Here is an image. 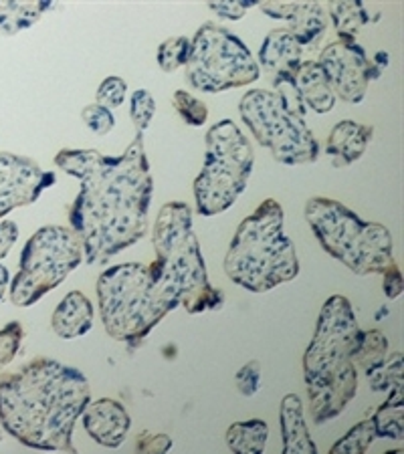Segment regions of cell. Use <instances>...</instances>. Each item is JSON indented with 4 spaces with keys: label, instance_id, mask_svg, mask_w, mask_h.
Wrapping results in <instances>:
<instances>
[{
    "label": "cell",
    "instance_id": "obj_36",
    "mask_svg": "<svg viewBox=\"0 0 404 454\" xmlns=\"http://www.w3.org/2000/svg\"><path fill=\"white\" fill-rule=\"evenodd\" d=\"M259 6V0H223V3H209V9L220 19L241 20L249 9Z\"/></svg>",
    "mask_w": 404,
    "mask_h": 454
},
{
    "label": "cell",
    "instance_id": "obj_34",
    "mask_svg": "<svg viewBox=\"0 0 404 454\" xmlns=\"http://www.w3.org/2000/svg\"><path fill=\"white\" fill-rule=\"evenodd\" d=\"M234 384H237L242 396H247V398L255 396L257 390H259V386H261V364L255 360L247 362L239 370L237 376H234Z\"/></svg>",
    "mask_w": 404,
    "mask_h": 454
},
{
    "label": "cell",
    "instance_id": "obj_23",
    "mask_svg": "<svg viewBox=\"0 0 404 454\" xmlns=\"http://www.w3.org/2000/svg\"><path fill=\"white\" fill-rule=\"evenodd\" d=\"M51 9H53L51 0H41V3H4L0 0V31L4 35H17L33 27Z\"/></svg>",
    "mask_w": 404,
    "mask_h": 454
},
{
    "label": "cell",
    "instance_id": "obj_16",
    "mask_svg": "<svg viewBox=\"0 0 404 454\" xmlns=\"http://www.w3.org/2000/svg\"><path fill=\"white\" fill-rule=\"evenodd\" d=\"M374 137V128L344 120L336 123L332 134L328 137L326 153L336 168L354 164L368 150Z\"/></svg>",
    "mask_w": 404,
    "mask_h": 454
},
{
    "label": "cell",
    "instance_id": "obj_18",
    "mask_svg": "<svg viewBox=\"0 0 404 454\" xmlns=\"http://www.w3.org/2000/svg\"><path fill=\"white\" fill-rule=\"evenodd\" d=\"M301 57H304V49L289 31H283V28L271 31L259 51V61L271 73V77L296 75L299 65L304 63Z\"/></svg>",
    "mask_w": 404,
    "mask_h": 454
},
{
    "label": "cell",
    "instance_id": "obj_32",
    "mask_svg": "<svg viewBox=\"0 0 404 454\" xmlns=\"http://www.w3.org/2000/svg\"><path fill=\"white\" fill-rule=\"evenodd\" d=\"M23 338L25 329L19 321H11L9 325L0 329V368H4L6 364H11L14 360V356L19 354Z\"/></svg>",
    "mask_w": 404,
    "mask_h": 454
},
{
    "label": "cell",
    "instance_id": "obj_29",
    "mask_svg": "<svg viewBox=\"0 0 404 454\" xmlns=\"http://www.w3.org/2000/svg\"><path fill=\"white\" fill-rule=\"evenodd\" d=\"M172 104H174L176 112H178V115L182 117V121L188 123V126L201 128L207 123V120H209L207 104L201 99H196L194 95H190L188 91H185V90L174 91Z\"/></svg>",
    "mask_w": 404,
    "mask_h": 454
},
{
    "label": "cell",
    "instance_id": "obj_3",
    "mask_svg": "<svg viewBox=\"0 0 404 454\" xmlns=\"http://www.w3.org/2000/svg\"><path fill=\"white\" fill-rule=\"evenodd\" d=\"M362 335L346 297L332 295L323 303L312 343L304 354V380L315 424L337 419L354 400V356Z\"/></svg>",
    "mask_w": 404,
    "mask_h": 454
},
{
    "label": "cell",
    "instance_id": "obj_40",
    "mask_svg": "<svg viewBox=\"0 0 404 454\" xmlns=\"http://www.w3.org/2000/svg\"><path fill=\"white\" fill-rule=\"evenodd\" d=\"M384 454H404L402 449H392V450H386Z\"/></svg>",
    "mask_w": 404,
    "mask_h": 454
},
{
    "label": "cell",
    "instance_id": "obj_10",
    "mask_svg": "<svg viewBox=\"0 0 404 454\" xmlns=\"http://www.w3.org/2000/svg\"><path fill=\"white\" fill-rule=\"evenodd\" d=\"M261 71L251 51L225 27L204 23L190 41L186 82L198 91L220 93L259 79Z\"/></svg>",
    "mask_w": 404,
    "mask_h": 454
},
{
    "label": "cell",
    "instance_id": "obj_27",
    "mask_svg": "<svg viewBox=\"0 0 404 454\" xmlns=\"http://www.w3.org/2000/svg\"><path fill=\"white\" fill-rule=\"evenodd\" d=\"M402 373H404V362L402 351H396L392 356H386L378 368L366 373L368 376L370 387L374 392H388L394 386H402Z\"/></svg>",
    "mask_w": 404,
    "mask_h": 454
},
{
    "label": "cell",
    "instance_id": "obj_14",
    "mask_svg": "<svg viewBox=\"0 0 404 454\" xmlns=\"http://www.w3.org/2000/svg\"><path fill=\"white\" fill-rule=\"evenodd\" d=\"M259 9L271 19L285 20L301 49L318 47L328 28L326 11L320 3H259Z\"/></svg>",
    "mask_w": 404,
    "mask_h": 454
},
{
    "label": "cell",
    "instance_id": "obj_24",
    "mask_svg": "<svg viewBox=\"0 0 404 454\" xmlns=\"http://www.w3.org/2000/svg\"><path fill=\"white\" fill-rule=\"evenodd\" d=\"M329 12H332L336 33L344 43H354L360 28L368 23V12L360 0L329 4Z\"/></svg>",
    "mask_w": 404,
    "mask_h": 454
},
{
    "label": "cell",
    "instance_id": "obj_20",
    "mask_svg": "<svg viewBox=\"0 0 404 454\" xmlns=\"http://www.w3.org/2000/svg\"><path fill=\"white\" fill-rule=\"evenodd\" d=\"M296 85L305 109L310 107L315 114H328L336 106V95L328 83V77L320 63L304 61L296 73Z\"/></svg>",
    "mask_w": 404,
    "mask_h": 454
},
{
    "label": "cell",
    "instance_id": "obj_5",
    "mask_svg": "<svg viewBox=\"0 0 404 454\" xmlns=\"http://www.w3.org/2000/svg\"><path fill=\"white\" fill-rule=\"evenodd\" d=\"M225 273L251 293H267L299 275L296 247L285 234V212L275 199L263 200L234 231Z\"/></svg>",
    "mask_w": 404,
    "mask_h": 454
},
{
    "label": "cell",
    "instance_id": "obj_35",
    "mask_svg": "<svg viewBox=\"0 0 404 454\" xmlns=\"http://www.w3.org/2000/svg\"><path fill=\"white\" fill-rule=\"evenodd\" d=\"M174 441L168 434H154L150 430L139 432L136 452L138 454H168L172 450Z\"/></svg>",
    "mask_w": 404,
    "mask_h": 454
},
{
    "label": "cell",
    "instance_id": "obj_37",
    "mask_svg": "<svg viewBox=\"0 0 404 454\" xmlns=\"http://www.w3.org/2000/svg\"><path fill=\"white\" fill-rule=\"evenodd\" d=\"M384 279H382V289H384L388 299H396L402 295L404 289V279H402V270L396 262H391L384 270H382Z\"/></svg>",
    "mask_w": 404,
    "mask_h": 454
},
{
    "label": "cell",
    "instance_id": "obj_1",
    "mask_svg": "<svg viewBox=\"0 0 404 454\" xmlns=\"http://www.w3.org/2000/svg\"><path fill=\"white\" fill-rule=\"evenodd\" d=\"M55 164L81 180L69 224L83 247L85 262L104 265L146 237L154 180L144 134H136L122 156L65 148Z\"/></svg>",
    "mask_w": 404,
    "mask_h": 454
},
{
    "label": "cell",
    "instance_id": "obj_31",
    "mask_svg": "<svg viewBox=\"0 0 404 454\" xmlns=\"http://www.w3.org/2000/svg\"><path fill=\"white\" fill-rule=\"evenodd\" d=\"M128 95V83L122 77H106L98 87V106L112 112L115 107H122Z\"/></svg>",
    "mask_w": 404,
    "mask_h": 454
},
{
    "label": "cell",
    "instance_id": "obj_26",
    "mask_svg": "<svg viewBox=\"0 0 404 454\" xmlns=\"http://www.w3.org/2000/svg\"><path fill=\"white\" fill-rule=\"evenodd\" d=\"M376 438V428H374L372 419H364L354 428H350L340 441L332 444L329 454H366Z\"/></svg>",
    "mask_w": 404,
    "mask_h": 454
},
{
    "label": "cell",
    "instance_id": "obj_13",
    "mask_svg": "<svg viewBox=\"0 0 404 454\" xmlns=\"http://www.w3.org/2000/svg\"><path fill=\"white\" fill-rule=\"evenodd\" d=\"M55 182V174L43 170L35 160L0 152V218L36 202Z\"/></svg>",
    "mask_w": 404,
    "mask_h": 454
},
{
    "label": "cell",
    "instance_id": "obj_25",
    "mask_svg": "<svg viewBox=\"0 0 404 454\" xmlns=\"http://www.w3.org/2000/svg\"><path fill=\"white\" fill-rule=\"evenodd\" d=\"M388 356V338L380 329H370V332H364L362 341H360V348L354 356V365H360L364 373L372 372L374 368L386 360Z\"/></svg>",
    "mask_w": 404,
    "mask_h": 454
},
{
    "label": "cell",
    "instance_id": "obj_39",
    "mask_svg": "<svg viewBox=\"0 0 404 454\" xmlns=\"http://www.w3.org/2000/svg\"><path fill=\"white\" fill-rule=\"evenodd\" d=\"M9 269H6L3 262H0V299L4 297L6 287H9Z\"/></svg>",
    "mask_w": 404,
    "mask_h": 454
},
{
    "label": "cell",
    "instance_id": "obj_21",
    "mask_svg": "<svg viewBox=\"0 0 404 454\" xmlns=\"http://www.w3.org/2000/svg\"><path fill=\"white\" fill-rule=\"evenodd\" d=\"M225 441L233 454H265L269 427L261 419L237 422L226 430Z\"/></svg>",
    "mask_w": 404,
    "mask_h": 454
},
{
    "label": "cell",
    "instance_id": "obj_2",
    "mask_svg": "<svg viewBox=\"0 0 404 454\" xmlns=\"http://www.w3.org/2000/svg\"><path fill=\"white\" fill-rule=\"evenodd\" d=\"M90 402L91 387L83 373L49 357H36L0 378V422L35 450L77 454L73 430Z\"/></svg>",
    "mask_w": 404,
    "mask_h": 454
},
{
    "label": "cell",
    "instance_id": "obj_22",
    "mask_svg": "<svg viewBox=\"0 0 404 454\" xmlns=\"http://www.w3.org/2000/svg\"><path fill=\"white\" fill-rule=\"evenodd\" d=\"M388 398L384 400L372 416L376 436L388 438V441H402L404 438V392L402 386H394L388 390Z\"/></svg>",
    "mask_w": 404,
    "mask_h": 454
},
{
    "label": "cell",
    "instance_id": "obj_33",
    "mask_svg": "<svg viewBox=\"0 0 404 454\" xmlns=\"http://www.w3.org/2000/svg\"><path fill=\"white\" fill-rule=\"evenodd\" d=\"M81 120H83L85 126L98 136H107L109 131L115 128L114 114L109 112V109L98 106V104H91V106L83 107V112H81Z\"/></svg>",
    "mask_w": 404,
    "mask_h": 454
},
{
    "label": "cell",
    "instance_id": "obj_15",
    "mask_svg": "<svg viewBox=\"0 0 404 454\" xmlns=\"http://www.w3.org/2000/svg\"><path fill=\"white\" fill-rule=\"evenodd\" d=\"M81 420H83L87 434L106 449H120L126 442L131 428V419L126 406L112 398L90 402V406L81 414Z\"/></svg>",
    "mask_w": 404,
    "mask_h": 454
},
{
    "label": "cell",
    "instance_id": "obj_19",
    "mask_svg": "<svg viewBox=\"0 0 404 454\" xmlns=\"http://www.w3.org/2000/svg\"><path fill=\"white\" fill-rule=\"evenodd\" d=\"M93 313L90 299L81 291H71L57 305L53 317H51V325L61 340H75L91 332Z\"/></svg>",
    "mask_w": 404,
    "mask_h": 454
},
{
    "label": "cell",
    "instance_id": "obj_9",
    "mask_svg": "<svg viewBox=\"0 0 404 454\" xmlns=\"http://www.w3.org/2000/svg\"><path fill=\"white\" fill-rule=\"evenodd\" d=\"M83 261V247L67 226H43L20 253L19 273L11 283V301L31 307L57 289Z\"/></svg>",
    "mask_w": 404,
    "mask_h": 454
},
{
    "label": "cell",
    "instance_id": "obj_6",
    "mask_svg": "<svg viewBox=\"0 0 404 454\" xmlns=\"http://www.w3.org/2000/svg\"><path fill=\"white\" fill-rule=\"evenodd\" d=\"M101 321L109 338L136 348L180 303L154 279L150 265L123 262L98 279Z\"/></svg>",
    "mask_w": 404,
    "mask_h": 454
},
{
    "label": "cell",
    "instance_id": "obj_8",
    "mask_svg": "<svg viewBox=\"0 0 404 454\" xmlns=\"http://www.w3.org/2000/svg\"><path fill=\"white\" fill-rule=\"evenodd\" d=\"M255 152L251 142L231 120H223L207 131L202 170L194 180L196 210L217 216L237 202L251 178Z\"/></svg>",
    "mask_w": 404,
    "mask_h": 454
},
{
    "label": "cell",
    "instance_id": "obj_4",
    "mask_svg": "<svg viewBox=\"0 0 404 454\" xmlns=\"http://www.w3.org/2000/svg\"><path fill=\"white\" fill-rule=\"evenodd\" d=\"M152 245L156 253V261L150 262L154 279L190 315L223 307L225 295L209 281L188 204L168 202L160 208Z\"/></svg>",
    "mask_w": 404,
    "mask_h": 454
},
{
    "label": "cell",
    "instance_id": "obj_38",
    "mask_svg": "<svg viewBox=\"0 0 404 454\" xmlns=\"http://www.w3.org/2000/svg\"><path fill=\"white\" fill-rule=\"evenodd\" d=\"M17 239H19L17 224L12 221L0 223V261L11 253V248L14 243H17Z\"/></svg>",
    "mask_w": 404,
    "mask_h": 454
},
{
    "label": "cell",
    "instance_id": "obj_11",
    "mask_svg": "<svg viewBox=\"0 0 404 454\" xmlns=\"http://www.w3.org/2000/svg\"><path fill=\"white\" fill-rule=\"evenodd\" d=\"M239 112L255 140L269 148L279 164L299 166L320 158V142L301 117L293 115L273 91L251 90L242 95Z\"/></svg>",
    "mask_w": 404,
    "mask_h": 454
},
{
    "label": "cell",
    "instance_id": "obj_12",
    "mask_svg": "<svg viewBox=\"0 0 404 454\" xmlns=\"http://www.w3.org/2000/svg\"><path fill=\"white\" fill-rule=\"evenodd\" d=\"M318 63L326 73L334 95L346 104H362L370 82L380 79L384 73L388 53L378 51L374 59H368L364 47H360L356 41H336L321 51Z\"/></svg>",
    "mask_w": 404,
    "mask_h": 454
},
{
    "label": "cell",
    "instance_id": "obj_28",
    "mask_svg": "<svg viewBox=\"0 0 404 454\" xmlns=\"http://www.w3.org/2000/svg\"><path fill=\"white\" fill-rule=\"evenodd\" d=\"M190 57V39L186 36H172L158 47L156 61L164 73H174L178 67H185Z\"/></svg>",
    "mask_w": 404,
    "mask_h": 454
},
{
    "label": "cell",
    "instance_id": "obj_17",
    "mask_svg": "<svg viewBox=\"0 0 404 454\" xmlns=\"http://www.w3.org/2000/svg\"><path fill=\"white\" fill-rule=\"evenodd\" d=\"M279 427H281V454H318L310 428L305 424L304 404L297 394H288L281 400V410H279Z\"/></svg>",
    "mask_w": 404,
    "mask_h": 454
},
{
    "label": "cell",
    "instance_id": "obj_7",
    "mask_svg": "<svg viewBox=\"0 0 404 454\" xmlns=\"http://www.w3.org/2000/svg\"><path fill=\"white\" fill-rule=\"evenodd\" d=\"M305 221L323 251L360 277L382 273L394 262L392 234L386 226L362 221L342 202L313 196L305 204Z\"/></svg>",
    "mask_w": 404,
    "mask_h": 454
},
{
    "label": "cell",
    "instance_id": "obj_30",
    "mask_svg": "<svg viewBox=\"0 0 404 454\" xmlns=\"http://www.w3.org/2000/svg\"><path fill=\"white\" fill-rule=\"evenodd\" d=\"M156 114V101H154L152 93L146 90H138L131 93L130 99V115L136 126V134H144L150 128L152 117Z\"/></svg>",
    "mask_w": 404,
    "mask_h": 454
}]
</instances>
